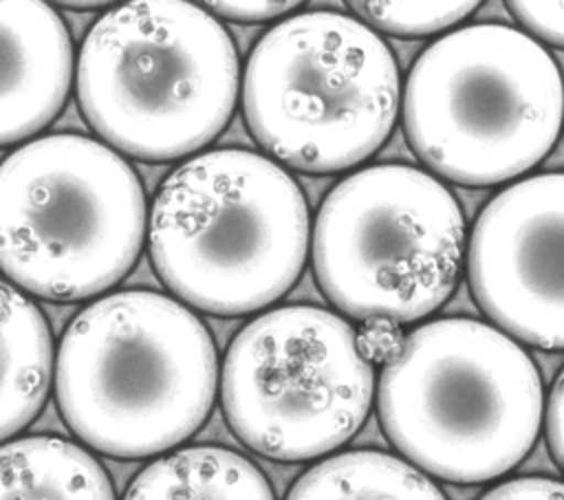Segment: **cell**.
<instances>
[{"label": "cell", "mask_w": 564, "mask_h": 500, "mask_svg": "<svg viewBox=\"0 0 564 500\" xmlns=\"http://www.w3.org/2000/svg\"><path fill=\"white\" fill-rule=\"evenodd\" d=\"M480 500H564V482L542 476L513 478L496 485Z\"/></svg>", "instance_id": "d6986e66"}, {"label": "cell", "mask_w": 564, "mask_h": 500, "mask_svg": "<svg viewBox=\"0 0 564 500\" xmlns=\"http://www.w3.org/2000/svg\"><path fill=\"white\" fill-rule=\"evenodd\" d=\"M123 500H275L267 476L218 445L170 452L143 467Z\"/></svg>", "instance_id": "5bb4252c"}, {"label": "cell", "mask_w": 564, "mask_h": 500, "mask_svg": "<svg viewBox=\"0 0 564 500\" xmlns=\"http://www.w3.org/2000/svg\"><path fill=\"white\" fill-rule=\"evenodd\" d=\"M375 370L357 330L319 306H282L251 319L229 344L223 412L260 456L297 463L326 456L364 425Z\"/></svg>", "instance_id": "9c48e42d"}, {"label": "cell", "mask_w": 564, "mask_h": 500, "mask_svg": "<svg viewBox=\"0 0 564 500\" xmlns=\"http://www.w3.org/2000/svg\"><path fill=\"white\" fill-rule=\"evenodd\" d=\"M518 22L535 37L564 48V2H509Z\"/></svg>", "instance_id": "e0dca14e"}, {"label": "cell", "mask_w": 564, "mask_h": 500, "mask_svg": "<svg viewBox=\"0 0 564 500\" xmlns=\"http://www.w3.org/2000/svg\"><path fill=\"white\" fill-rule=\"evenodd\" d=\"M546 441L560 469L564 471V370L557 374L544 410Z\"/></svg>", "instance_id": "ffe728a7"}, {"label": "cell", "mask_w": 564, "mask_h": 500, "mask_svg": "<svg viewBox=\"0 0 564 500\" xmlns=\"http://www.w3.org/2000/svg\"><path fill=\"white\" fill-rule=\"evenodd\" d=\"M564 123V81L529 33L471 24L432 42L403 90V128L438 176L469 187L535 167Z\"/></svg>", "instance_id": "5b68a950"}, {"label": "cell", "mask_w": 564, "mask_h": 500, "mask_svg": "<svg viewBox=\"0 0 564 500\" xmlns=\"http://www.w3.org/2000/svg\"><path fill=\"white\" fill-rule=\"evenodd\" d=\"M403 330L399 324L381 317H372L361 322V328L357 330V348L361 357L375 366V363H388L403 344Z\"/></svg>", "instance_id": "ac0fdd59"}, {"label": "cell", "mask_w": 564, "mask_h": 500, "mask_svg": "<svg viewBox=\"0 0 564 500\" xmlns=\"http://www.w3.org/2000/svg\"><path fill=\"white\" fill-rule=\"evenodd\" d=\"M0 500H115L104 465L59 436L0 445Z\"/></svg>", "instance_id": "4fadbf2b"}, {"label": "cell", "mask_w": 564, "mask_h": 500, "mask_svg": "<svg viewBox=\"0 0 564 500\" xmlns=\"http://www.w3.org/2000/svg\"><path fill=\"white\" fill-rule=\"evenodd\" d=\"M207 7L236 22H262L284 15L286 11L295 9L297 2H209Z\"/></svg>", "instance_id": "44dd1931"}, {"label": "cell", "mask_w": 564, "mask_h": 500, "mask_svg": "<svg viewBox=\"0 0 564 500\" xmlns=\"http://www.w3.org/2000/svg\"><path fill=\"white\" fill-rule=\"evenodd\" d=\"M399 68L366 22L335 11L295 13L253 46L242 110L253 139L280 163L328 174L359 165L390 137Z\"/></svg>", "instance_id": "52a82bcc"}, {"label": "cell", "mask_w": 564, "mask_h": 500, "mask_svg": "<svg viewBox=\"0 0 564 500\" xmlns=\"http://www.w3.org/2000/svg\"><path fill=\"white\" fill-rule=\"evenodd\" d=\"M53 374L46 317L13 284L0 280V443L44 407Z\"/></svg>", "instance_id": "7c38bea8"}, {"label": "cell", "mask_w": 564, "mask_h": 500, "mask_svg": "<svg viewBox=\"0 0 564 500\" xmlns=\"http://www.w3.org/2000/svg\"><path fill=\"white\" fill-rule=\"evenodd\" d=\"M216 385L207 326L156 291H117L82 308L55 361L66 425L117 458H145L187 441L209 416Z\"/></svg>", "instance_id": "6da1fadb"}, {"label": "cell", "mask_w": 564, "mask_h": 500, "mask_svg": "<svg viewBox=\"0 0 564 500\" xmlns=\"http://www.w3.org/2000/svg\"><path fill=\"white\" fill-rule=\"evenodd\" d=\"M145 214L141 181L112 148L33 139L0 163V271L44 300L93 297L134 267Z\"/></svg>", "instance_id": "8992f818"}, {"label": "cell", "mask_w": 564, "mask_h": 500, "mask_svg": "<svg viewBox=\"0 0 564 500\" xmlns=\"http://www.w3.org/2000/svg\"><path fill=\"white\" fill-rule=\"evenodd\" d=\"M478 2H352V9L366 20V24L372 29H381L392 35H430L441 33L445 29H452L454 24L463 22Z\"/></svg>", "instance_id": "2e32d148"}, {"label": "cell", "mask_w": 564, "mask_h": 500, "mask_svg": "<svg viewBox=\"0 0 564 500\" xmlns=\"http://www.w3.org/2000/svg\"><path fill=\"white\" fill-rule=\"evenodd\" d=\"M284 500H447L436 482L386 452L352 449L304 471Z\"/></svg>", "instance_id": "9a60e30c"}, {"label": "cell", "mask_w": 564, "mask_h": 500, "mask_svg": "<svg viewBox=\"0 0 564 500\" xmlns=\"http://www.w3.org/2000/svg\"><path fill=\"white\" fill-rule=\"evenodd\" d=\"M377 405L386 436L410 465L463 485L511 471L544 416L542 379L527 350L467 317L408 333L381 370Z\"/></svg>", "instance_id": "3957f363"}, {"label": "cell", "mask_w": 564, "mask_h": 500, "mask_svg": "<svg viewBox=\"0 0 564 500\" xmlns=\"http://www.w3.org/2000/svg\"><path fill=\"white\" fill-rule=\"evenodd\" d=\"M240 66L227 29L205 9L139 0L104 13L77 59V101L108 148L172 161L229 123Z\"/></svg>", "instance_id": "277c9868"}, {"label": "cell", "mask_w": 564, "mask_h": 500, "mask_svg": "<svg viewBox=\"0 0 564 500\" xmlns=\"http://www.w3.org/2000/svg\"><path fill=\"white\" fill-rule=\"evenodd\" d=\"M73 42L57 11L33 0H0V145L29 139L64 108Z\"/></svg>", "instance_id": "8fae6325"}, {"label": "cell", "mask_w": 564, "mask_h": 500, "mask_svg": "<svg viewBox=\"0 0 564 500\" xmlns=\"http://www.w3.org/2000/svg\"><path fill=\"white\" fill-rule=\"evenodd\" d=\"M311 236L295 178L264 154L223 148L181 163L159 187L148 244L163 284L214 315H245L300 278Z\"/></svg>", "instance_id": "7a4b0ae2"}, {"label": "cell", "mask_w": 564, "mask_h": 500, "mask_svg": "<svg viewBox=\"0 0 564 500\" xmlns=\"http://www.w3.org/2000/svg\"><path fill=\"white\" fill-rule=\"evenodd\" d=\"M467 275L474 300L505 335L564 348V172L518 181L485 205Z\"/></svg>", "instance_id": "30bf717a"}, {"label": "cell", "mask_w": 564, "mask_h": 500, "mask_svg": "<svg viewBox=\"0 0 564 500\" xmlns=\"http://www.w3.org/2000/svg\"><path fill=\"white\" fill-rule=\"evenodd\" d=\"M465 253V220L454 194L432 174L399 163L370 165L339 181L313 227L319 289L355 319L410 324L454 293Z\"/></svg>", "instance_id": "ba28073f"}]
</instances>
